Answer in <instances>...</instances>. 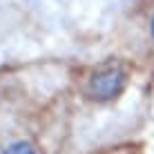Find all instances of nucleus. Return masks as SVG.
I'll use <instances>...</instances> for the list:
<instances>
[{
	"label": "nucleus",
	"instance_id": "nucleus-1",
	"mask_svg": "<svg viewBox=\"0 0 154 154\" xmlns=\"http://www.w3.org/2000/svg\"><path fill=\"white\" fill-rule=\"evenodd\" d=\"M127 83V74L119 63H107V65L96 67L87 76L85 83V96L92 100H112L123 92Z\"/></svg>",
	"mask_w": 154,
	"mask_h": 154
},
{
	"label": "nucleus",
	"instance_id": "nucleus-2",
	"mask_svg": "<svg viewBox=\"0 0 154 154\" xmlns=\"http://www.w3.org/2000/svg\"><path fill=\"white\" fill-rule=\"evenodd\" d=\"M112 154H134L132 150H116V152H112Z\"/></svg>",
	"mask_w": 154,
	"mask_h": 154
},
{
	"label": "nucleus",
	"instance_id": "nucleus-3",
	"mask_svg": "<svg viewBox=\"0 0 154 154\" xmlns=\"http://www.w3.org/2000/svg\"><path fill=\"white\" fill-rule=\"evenodd\" d=\"M152 34H154V18H152Z\"/></svg>",
	"mask_w": 154,
	"mask_h": 154
}]
</instances>
